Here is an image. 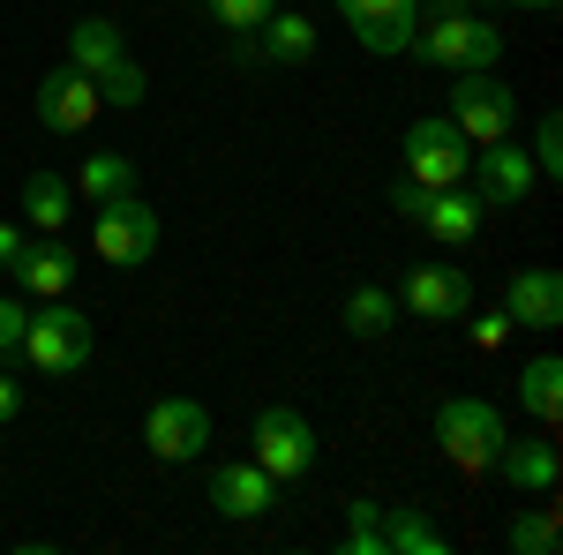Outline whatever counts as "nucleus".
<instances>
[{
    "label": "nucleus",
    "instance_id": "1",
    "mask_svg": "<svg viewBox=\"0 0 563 555\" xmlns=\"http://www.w3.org/2000/svg\"><path fill=\"white\" fill-rule=\"evenodd\" d=\"M413 53L443 68V76H466V68H496L504 60V31L481 15L474 0H429L421 23H413Z\"/></svg>",
    "mask_w": 563,
    "mask_h": 555
},
{
    "label": "nucleus",
    "instance_id": "2",
    "mask_svg": "<svg viewBox=\"0 0 563 555\" xmlns=\"http://www.w3.org/2000/svg\"><path fill=\"white\" fill-rule=\"evenodd\" d=\"M346 555H443L451 533L435 525L421 503H376V496H353L346 503Z\"/></svg>",
    "mask_w": 563,
    "mask_h": 555
},
{
    "label": "nucleus",
    "instance_id": "3",
    "mask_svg": "<svg viewBox=\"0 0 563 555\" xmlns=\"http://www.w3.org/2000/svg\"><path fill=\"white\" fill-rule=\"evenodd\" d=\"M38 376H84L98 360V323L68 300H31V323H23V345H15Z\"/></svg>",
    "mask_w": 563,
    "mask_h": 555
},
{
    "label": "nucleus",
    "instance_id": "4",
    "mask_svg": "<svg viewBox=\"0 0 563 555\" xmlns=\"http://www.w3.org/2000/svg\"><path fill=\"white\" fill-rule=\"evenodd\" d=\"M504 435H511V428H504V413H496L488 398H443V406H435V451L466 473V480L496 473Z\"/></svg>",
    "mask_w": 563,
    "mask_h": 555
},
{
    "label": "nucleus",
    "instance_id": "5",
    "mask_svg": "<svg viewBox=\"0 0 563 555\" xmlns=\"http://www.w3.org/2000/svg\"><path fill=\"white\" fill-rule=\"evenodd\" d=\"M443 121L466 135V143H496V135L519 129V90L496 84V68H466V76L451 84V113H443Z\"/></svg>",
    "mask_w": 563,
    "mask_h": 555
},
{
    "label": "nucleus",
    "instance_id": "6",
    "mask_svg": "<svg viewBox=\"0 0 563 555\" xmlns=\"http://www.w3.org/2000/svg\"><path fill=\"white\" fill-rule=\"evenodd\" d=\"M466 166H474V143L451 121H413V129L398 135V173L421 180V188H459Z\"/></svg>",
    "mask_w": 563,
    "mask_h": 555
},
{
    "label": "nucleus",
    "instance_id": "7",
    "mask_svg": "<svg viewBox=\"0 0 563 555\" xmlns=\"http://www.w3.org/2000/svg\"><path fill=\"white\" fill-rule=\"evenodd\" d=\"M90 241H98V263H113V270H143V263L158 256V203H143V196H113V203H98Z\"/></svg>",
    "mask_w": 563,
    "mask_h": 555
},
{
    "label": "nucleus",
    "instance_id": "8",
    "mask_svg": "<svg viewBox=\"0 0 563 555\" xmlns=\"http://www.w3.org/2000/svg\"><path fill=\"white\" fill-rule=\"evenodd\" d=\"M466 180H474V196L488 203V211H519V203H533V188H541V166H533L526 143L496 135V143H481V151H474Z\"/></svg>",
    "mask_w": 563,
    "mask_h": 555
},
{
    "label": "nucleus",
    "instance_id": "9",
    "mask_svg": "<svg viewBox=\"0 0 563 555\" xmlns=\"http://www.w3.org/2000/svg\"><path fill=\"white\" fill-rule=\"evenodd\" d=\"M211 406L203 398H158L151 413H143V443H151V458L158 466H188V458H203L211 451Z\"/></svg>",
    "mask_w": 563,
    "mask_h": 555
},
{
    "label": "nucleus",
    "instance_id": "10",
    "mask_svg": "<svg viewBox=\"0 0 563 555\" xmlns=\"http://www.w3.org/2000/svg\"><path fill=\"white\" fill-rule=\"evenodd\" d=\"M331 8H339V23H346L353 38H361V53H376V60H390V53H413L421 0H331Z\"/></svg>",
    "mask_w": 563,
    "mask_h": 555
},
{
    "label": "nucleus",
    "instance_id": "11",
    "mask_svg": "<svg viewBox=\"0 0 563 555\" xmlns=\"http://www.w3.org/2000/svg\"><path fill=\"white\" fill-rule=\"evenodd\" d=\"M256 466L286 488V480H301L316 466V428L294 413V406H263L256 413Z\"/></svg>",
    "mask_w": 563,
    "mask_h": 555
},
{
    "label": "nucleus",
    "instance_id": "12",
    "mask_svg": "<svg viewBox=\"0 0 563 555\" xmlns=\"http://www.w3.org/2000/svg\"><path fill=\"white\" fill-rule=\"evenodd\" d=\"M398 308H413L421 323H459V315L474 308V278H466L459 263H413V270L398 278Z\"/></svg>",
    "mask_w": 563,
    "mask_h": 555
},
{
    "label": "nucleus",
    "instance_id": "13",
    "mask_svg": "<svg viewBox=\"0 0 563 555\" xmlns=\"http://www.w3.org/2000/svg\"><path fill=\"white\" fill-rule=\"evenodd\" d=\"M90 121H98V84H90L76 60L45 68V76H38V129H53V135H84Z\"/></svg>",
    "mask_w": 563,
    "mask_h": 555
},
{
    "label": "nucleus",
    "instance_id": "14",
    "mask_svg": "<svg viewBox=\"0 0 563 555\" xmlns=\"http://www.w3.org/2000/svg\"><path fill=\"white\" fill-rule=\"evenodd\" d=\"M8 278H15V293H23V300H68V286H76V248H68L60 233L23 241L15 263H8Z\"/></svg>",
    "mask_w": 563,
    "mask_h": 555
},
{
    "label": "nucleus",
    "instance_id": "15",
    "mask_svg": "<svg viewBox=\"0 0 563 555\" xmlns=\"http://www.w3.org/2000/svg\"><path fill=\"white\" fill-rule=\"evenodd\" d=\"M504 315H511V331H556V323H563V270H549V263L511 270V286H504Z\"/></svg>",
    "mask_w": 563,
    "mask_h": 555
},
{
    "label": "nucleus",
    "instance_id": "16",
    "mask_svg": "<svg viewBox=\"0 0 563 555\" xmlns=\"http://www.w3.org/2000/svg\"><path fill=\"white\" fill-rule=\"evenodd\" d=\"M481 218H488V203L459 180V188H429V211H421L413 233H429L435 248H466V241L481 233Z\"/></svg>",
    "mask_w": 563,
    "mask_h": 555
},
{
    "label": "nucleus",
    "instance_id": "17",
    "mask_svg": "<svg viewBox=\"0 0 563 555\" xmlns=\"http://www.w3.org/2000/svg\"><path fill=\"white\" fill-rule=\"evenodd\" d=\"M278 503V480L249 458V466H218L211 473V511L218 518H233V525H249V518H263Z\"/></svg>",
    "mask_w": 563,
    "mask_h": 555
},
{
    "label": "nucleus",
    "instance_id": "18",
    "mask_svg": "<svg viewBox=\"0 0 563 555\" xmlns=\"http://www.w3.org/2000/svg\"><path fill=\"white\" fill-rule=\"evenodd\" d=\"M256 60H271V68H308L316 60V23H308L301 8H271V23L256 31Z\"/></svg>",
    "mask_w": 563,
    "mask_h": 555
},
{
    "label": "nucleus",
    "instance_id": "19",
    "mask_svg": "<svg viewBox=\"0 0 563 555\" xmlns=\"http://www.w3.org/2000/svg\"><path fill=\"white\" fill-rule=\"evenodd\" d=\"M496 473H504L519 496H556L563 458H556V443H511V435H504V451H496Z\"/></svg>",
    "mask_w": 563,
    "mask_h": 555
},
{
    "label": "nucleus",
    "instance_id": "20",
    "mask_svg": "<svg viewBox=\"0 0 563 555\" xmlns=\"http://www.w3.org/2000/svg\"><path fill=\"white\" fill-rule=\"evenodd\" d=\"M68 218H76V180H60V173H31V180H23V225L60 233Z\"/></svg>",
    "mask_w": 563,
    "mask_h": 555
},
{
    "label": "nucleus",
    "instance_id": "21",
    "mask_svg": "<svg viewBox=\"0 0 563 555\" xmlns=\"http://www.w3.org/2000/svg\"><path fill=\"white\" fill-rule=\"evenodd\" d=\"M121 53H129V38H121V23H113V15H84V23L68 31V60H76L84 76H106Z\"/></svg>",
    "mask_w": 563,
    "mask_h": 555
},
{
    "label": "nucleus",
    "instance_id": "22",
    "mask_svg": "<svg viewBox=\"0 0 563 555\" xmlns=\"http://www.w3.org/2000/svg\"><path fill=\"white\" fill-rule=\"evenodd\" d=\"M519 406L541 428L563 421V360H556V353H541V360H526V368H519Z\"/></svg>",
    "mask_w": 563,
    "mask_h": 555
},
{
    "label": "nucleus",
    "instance_id": "23",
    "mask_svg": "<svg viewBox=\"0 0 563 555\" xmlns=\"http://www.w3.org/2000/svg\"><path fill=\"white\" fill-rule=\"evenodd\" d=\"M76 188H84L90 203H113V196H135V166L121 151H90L84 166H76Z\"/></svg>",
    "mask_w": 563,
    "mask_h": 555
},
{
    "label": "nucleus",
    "instance_id": "24",
    "mask_svg": "<svg viewBox=\"0 0 563 555\" xmlns=\"http://www.w3.org/2000/svg\"><path fill=\"white\" fill-rule=\"evenodd\" d=\"M390 323H398V293H390V286H353L346 293V331L353 338H384Z\"/></svg>",
    "mask_w": 563,
    "mask_h": 555
},
{
    "label": "nucleus",
    "instance_id": "25",
    "mask_svg": "<svg viewBox=\"0 0 563 555\" xmlns=\"http://www.w3.org/2000/svg\"><path fill=\"white\" fill-rule=\"evenodd\" d=\"M556 541H563V525H556L549 503H533V511H519L511 525H504V548L511 555H556Z\"/></svg>",
    "mask_w": 563,
    "mask_h": 555
},
{
    "label": "nucleus",
    "instance_id": "26",
    "mask_svg": "<svg viewBox=\"0 0 563 555\" xmlns=\"http://www.w3.org/2000/svg\"><path fill=\"white\" fill-rule=\"evenodd\" d=\"M90 84H98V106H121V113H135V106L151 98V76L135 68L129 53H121V60L106 68V76H90Z\"/></svg>",
    "mask_w": 563,
    "mask_h": 555
},
{
    "label": "nucleus",
    "instance_id": "27",
    "mask_svg": "<svg viewBox=\"0 0 563 555\" xmlns=\"http://www.w3.org/2000/svg\"><path fill=\"white\" fill-rule=\"evenodd\" d=\"M271 8H278V0H211V23L225 38H256L263 23H271Z\"/></svg>",
    "mask_w": 563,
    "mask_h": 555
},
{
    "label": "nucleus",
    "instance_id": "28",
    "mask_svg": "<svg viewBox=\"0 0 563 555\" xmlns=\"http://www.w3.org/2000/svg\"><path fill=\"white\" fill-rule=\"evenodd\" d=\"M459 323H466V338H474L481 353H504V345H511V315H504V308H466Z\"/></svg>",
    "mask_w": 563,
    "mask_h": 555
},
{
    "label": "nucleus",
    "instance_id": "29",
    "mask_svg": "<svg viewBox=\"0 0 563 555\" xmlns=\"http://www.w3.org/2000/svg\"><path fill=\"white\" fill-rule=\"evenodd\" d=\"M533 166H541V180L563 173V121L556 113H541V129H533Z\"/></svg>",
    "mask_w": 563,
    "mask_h": 555
},
{
    "label": "nucleus",
    "instance_id": "30",
    "mask_svg": "<svg viewBox=\"0 0 563 555\" xmlns=\"http://www.w3.org/2000/svg\"><path fill=\"white\" fill-rule=\"evenodd\" d=\"M23 323H31V300H23V293H15V300L0 293V353H15V345H23Z\"/></svg>",
    "mask_w": 563,
    "mask_h": 555
},
{
    "label": "nucleus",
    "instance_id": "31",
    "mask_svg": "<svg viewBox=\"0 0 563 555\" xmlns=\"http://www.w3.org/2000/svg\"><path fill=\"white\" fill-rule=\"evenodd\" d=\"M15 413H23V384H15V376H8V368H0V428L15 421Z\"/></svg>",
    "mask_w": 563,
    "mask_h": 555
},
{
    "label": "nucleus",
    "instance_id": "32",
    "mask_svg": "<svg viewBox=\"0 0 563 555\" xmlns=\"http://www.w3.org/2000/svg\"><path fill=\"white\" fill-rule=\"evenodd\" d=\"M23 241H31V233H23V225H8V218H0V270H8V263H15V248H23Z\"/></svg>",
    "mask_w": 563,
    "mask_h": 555
},
{
    "label": "nucleus",
    "instance_id": "33",
    "mask_svg": "<svg viewBox=\"0 0 563 555\" xmlns=\"http://www.w3.org/2000/svg\"><path fill=\"white\" fill-rule=\"evenodd\" d=\"M504 8H526V15H549L556 0H504Z\"/></svg>",
    "mask_w": 563,
    "mask_h": 555
}]
</instances>
